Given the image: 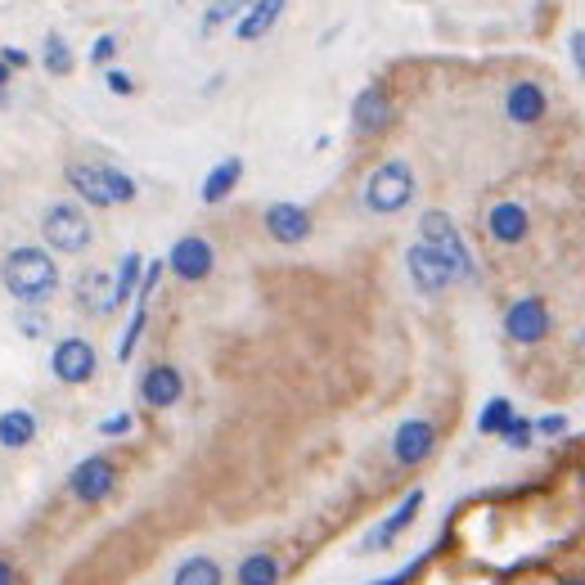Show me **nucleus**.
Here are the masks:
<instances>
[{
    "label": "nucleus",
    "mask_w": 585,
    "mask_h": 585,
    "mask_svg": "<svg viewBox=\"0 0 585 585\" xmlns=\"http://www.w3.org/2000/svg\"><path fill=\"white\" fill-rule=\"evenodd\" d=\"M0 284H6V293L23 306H41L54 297L59 289V267L50 262L45 248H14L6 262H0Z\"/></svg>",
    "instance_id": "nucleus-1"
},
{
    "label": "nucleus",
    "mask_w": 585,
    "mask_h": 585,
    "mask_svg": "<svg viewBox=\"0 0 585 585\" xmlns=\"http://www.w3.org/2000/svg\"><path fill=\"white\" fill-rule=\"evenodd\" d=\"M63 176H69V185L95 208H113V203L136 199V180L126 171H117V167H108V163H69Z\"/></svg>",
    "instance_id": "nucleus-2"
},
{
    "label": "nucleus",
    "mask_w": 585,
    "mask_h": 585,
    "mask_svg": "<svg viewBox=\"0 0 585 585\" xmlns=\"http://www.w3.org/2000/svg\"><path fill=\"white\" fill-rule=\"evenodd\" d=\"M419 243H428V248L441 257L455 280H478L473 252H469L464 234L455 230V221H450L446 212H424V217H419Z\"/></svg>",
    "instance_id": "nucleus-3"
},
{
    "label": "nucleus",
    "mask_w": 585,
    "mask_h": 585,
    "mask_svg": "<svg viewBox=\"0 0 585 585\" xmlns=\"http://www.w3.org/2000/svg\"><path fill=\"white\" fill-rule=\"evenodd\" d=\"M410 199H415V171H410V163L393 158V163H383V167L369 171V180H365V208L369 212L393 217V212L410 208Z\"/></svg>",
    "instance_id": "nucleus-4"
},
{
    "label": "nucleus",
    "mask_w": 585,
    "mask_h": 585,
    "mask_svg": "<svg viewBox=\"0 0 585 585\" xmlns=\"http://www.w3.org/2000/svg\"><path fill=\"white\" fill-rule=\"evenodd\" d=\"M41 234L54 252H86L91 248V221L77 203H50L41 217Z\"/></svg>",
    "instance_id": "nucleus-5"
},
{
    "label": "nucleus",
    "mask_w": 585,
    "mask_h": 585,
    "mask_svg": "<svg viewBox=\"0 0 585 585\" xmlns=\"http://www.w3.org/2000/svg\"><path fill=\"white\" fill-rule=\"evenodd\" d=\"M113 487H117V469H113L108 455H91V460H82V464L73 469V478H69V491H73L82 504L108 500Z\"/></svg>",
    "instance_id": "nucleus-6"
},
{
    "label": "nucleus",
    "mask_w": 585,
    "mask_h": 585,
    "mask_svg": "<svg viewBox=\"0 0 585 585\" xmlns=\"http://www.w3.org/2000/svg\"><path fill=\"white\" fill-rule=\"evenodd\" d=\"M95 365H100V356H95V347H91L86 338H63V343L54 347V356H50L54 378L69 383V387L91 383V378H95Z\"/></svg>",
    "instance_id": "nucleus-7"
},
{
    "label": "nucleus",
    "mask_w": 585,
    "mask_h": 585,
    "mask_svg": "<svg viewBox=\"0 0 585 585\" xmlns=\"http://www.w3.org/2000/svg\"><path fill=\"white\" fill-rule=\"evenodd\" d=\"M212 262H217V252H212V243H208L203 234H185V239H176V248L167 252V267H171L180 280H189V284L208 280V275H212Z\"/></svg>",
    "instance_id": "nucleus-8"
},
{
    "label": "nucleus",
    "mask_w": 585,
    "mask_h": 585,
    "mask_svg": "<svg viewBox=\"0 0 585 585\" xmlns=\"http://www.w3.org/2000/svg\"><path fill=\"white\" fill-rule=\"evenodd\" d=\"M504 334L513 343H541L550 334V306L541 297H518L504 311Z\"/></svg>",
    "instance_id": "nucleus-9"
},
{
    "label": "nucleus",
    "mask_w": 585,
    "mask_h": 585,
    "mask_svg": "<svg viewBox=\"0 0 585 585\" xmlns=\"http://www.w3.org/2000/svg\"><path fill=\"white\" fill-rule=\"evenodd\" d=\"M406 271H410L415 289H419L424 297H437V293H446V289L455 284L450 267L441 262V257H437V252H432L428 243H415V248L406 252Z\"/></svg>",
    "instance_id": "nucleus-10"
},
{
    "label": "nucleus",
    "mask_w": 585,
    "mask_h": 585,
    "mask_svg": "<svg viewBox=\"0 0 585 585\" xmlns=\"http://www.w3.org/2000/svg\"><path fill=\"white\" fill-rule=\"evenodd\" d=\"M432 450H437V428H432L428 419H406V424L397 428V437H393V460L406 464V469L424 464Z\"/></svg>",
    "instance_id": "nucleus-11"
},
{
    "label": "nucleus",
    "mask_w": 585,
    "mask_h": 585,
    "mask_svg": "<svg viewBox=\"0 0 585 585\" xmlns=\"http://www.w3.org/2000/svg\"><path fill=\"white\" fill-rule=\"evenodd\" d=\"M387 122H393V100H387L383 86H365L352 104V132L356 136H378Z\"/></svg>",
    "instance_id": "nucleus-12"
},
{
    "label": "nucleus",
    "mask_w": 585,
    "mask_h": 585,
    "mask_svg": "<svg viewBox=\"0 0 585 585\" xmlns=\"http://www.w3.org/2000/svg\"><path fill=\"white\" fill-rule=\"evenodd\" d=\"M419 509H424V491H410V495H406V500H401V504H397V509L387 513L383 523L365 536V550H383V545H393V541H397V536L415 523V513H419Z\"/></svg>",
    "instance_id": "nucleus-13"
},
{
    "label": "nucleus",
    "mask_w": 585,
    "mask_h": 585,
    "mask_svg": "<svg viewBox=\"0 0 585 585\" xmlns=\"http://www.w3.org/2000/svg\"><path fill=\"white\" fill-rule=\"evenodd\" d=\"M180 393H185L180 369H171V365H154V369H145V378H140V401H145V406L167 410V406L180 401Z\"/></svg>",
    "instance_id": "nucleus-14"
},
{
    "label": "nucleus",
    "mask_w": 585,
    "mask_h": 585,
    "mask_svg": "<svg viewBox=\"0 0 585 585\" xmlns=\"http://www.w3.org/2000/svg\"><path fill=\"white\" fill-rule=\"evenodd\" d=\"M267 230L280 243H302L311 234V212L297 208V203H271L267 208Z\"/></svg>",
    "instance_id": "nucleus-15"
},
{
    "label": "nucleus",
    "mask_w": 585,
    "mask_h": 585,
    "mask_svg": "<svg viewBox=\"0 0 585 585\" xmlns=\"http://www.w3.org/2000/svg\"><path fill=\"white\" fill-rule=\"evenodd\" d=\"M284 6H289V0H252V6L243 10V19L234 23V36H239V41H262V36L280 23Z\"/></svg>",
    "instance_id": "nucleus-16"
},
{
    "label": "nucleus",
    "mask_w": 585,
    "mask_h": 585,
    "mask_svg": "<svg viewBox=\"0 0 585 585\" xmlns=\"http://www.w3.org/2000/svg\"><path fill=\"white\" fill-rule=\"evenodd\" d=\"M504 113H509L513 122H523V126L541 122V117H545V91H541L536 82H513L509 95H504Z\"/></svg>",
    "instance_id": "nucleus-17"
},
{
    "label": "nucleus",
    "mask_w": 585,
    "mask_h": 585,
    "mask_svg": "<svg viewBox=\"0 0 585 585\" xmlns=\"http://www.w3.org/2000/svg\"><path fill=\"white\" fill-rule=\"evenodd\" d=\"M527 208L523 203H495L491 208V217H487V230H491V239H500V243H523L527 239Z\"/></svg>",
    "instance_id": "nucleus-18"
},
{
    "label": "nucleus",
    "mask_w": 585,
    "mask_h": 585,
    "mask_svg": "<svg viewBox=\"0 0 585 585\" xmlns=\"http://www.w3.org/2000/svg\"><path fill=\"white\" fill-rule=\"evenodd\" d=\"M77 306H82L86 315H108V311L117 306L113 280H108L104 271H86V275L77 280Z\"/></svg>",
    "instance_id": "nucleus-19"
},
{
    "label": "nucleus",
    "mask_w": 585,
    "mask_h": 585,
    "mask_svg": "<svg viewBox=\"0 0 585 585\" xmlns=\"http://www.w3.org/2000/svg\"><path fill=\"white\" fill-rule=\"evenodd\" d=\"M239 176H243V158H221V163L208 171V180H203V203L230 199V189L239 185Z\"/></svg>",
    "instance_id": "nucleus-20"
},
{
    "label": "nucleus",
    "mask_w": 585,
    "mask_h": 585,
    "mask_svg": "<svg viewBox=\"0 0 585 585\" xmlns=\"http://www.w3.org/2000/svg\"><path fill=\"white\" fill-rule=\"evenodd\" d=\"M145 284V257L140 252H126L122 257V267H117V280H113V293H117V306L122 302H132Z\"/></svg>",
    "instance_id": "nucleus-21"
},
{
    "label": "nucleus",
    "mask_w": 585,
    "mask_h": 585,
    "mask_svg": "<svg viewBox=\"0 0 585 585\" xmlns=\"http://www.w3.org/2000/svg\"><path fill=\"white\" fill-rule=\"evenodd\" d=\"M32 437H36V419L28 410H6V415H0V446L23 450Z\"/></svg>",
    "instance_id": "nucleus-22"
},
{
    "label": "nucleus",
    "mask_w": 585,
    "mask_h": 585,
    "mask_svg": "<svg viewBox=\"0 0 585 585\" xmlns=\"http://www.w3.org/2000/svg\"><path fill=\"white\" fill-rule=\"evenodd\" d=\"M171 585H221V567H217V558L194 554V558H185V563L176 567Z\"/></svg>",
    "instance_id": "nucleus-23"
},
{
    "label": "nucleus",
    "mask_w": 585,
    "mask_h": 585,
    "mask_svg": "<svg viewBox=\"0 0 585 585\" xmlns=\"http://www.w3.org/2000/svg\"><path fill=\"white\" fill-rule=\"evenodd\" d=\"M280 581V563L271 554H248L239 563V585H275Z\"/></svg>",
    "instance_id": "nucleus-24"
},
{
    "label": "nucleus",
    "mask_w": 585,
    "mask_h": 585,
    "mask_svg": "<svg viewBox=\"0 0 585 585\" xmlns=\"http://www.w3.org/2000/svg\"><path fill=\"white\" fill-rule=\"evenodd\" d=\"M45 73H54V77H69L73 69H77V59H73V50H69V41H63L59 32H50L45 36Z\"/></svg>",
    "instance_id": "nucleus-25"
},
{
    "label": "nucleus",
    "mask_w": 585,
    "mask_h": 585,
    "mask_svg": "<svg viewBox=\"0 0 585 585\" xmlns=\"http://www.w3.org/2000/svg\"><path fill=\"white\" fill-rule=\"evenodd\" d=\"M513 419H518V415H513V406H509L504 397H495V401H487V410L478 415V432H487V437H491V432H495V437H504Z\"/></svg>",
    "instance_id": "nucleus-26"
},
{
    "label": "nucleus",
    "mask_w": 585,
    "mask_h": 585,
    "mask_svg": "<svg viewBox=\"0 0 585 585\" xmlns=\"http://www.w3.org/2000/svg\"><path fill=\"white\" fill-rule=\"evenodd\" d=\"M248 6H252V0H212V10L203 14V32H217V28H221V23H230V19L239 23Z\"/></svg>",
    "instance_id": "nucleus-27"
},
{
    "label": "nucleus",
    "mask_w": 585,
    "mask_h": 585,
    "mask_svg": "<svg viewBox=\"0 0 585 585\" xmlns=\"http://www.w3.org/2000/svg\"><path fill=\"white\" fill-rule=\"evenodd\" d=\"M145 320H149V302H136V315H132V324H126V334L117 343V361H132V352H136V343L145 334Z\"/></svg>",
    "instance_id": "nucleus-28"
},
{
    "label": "nucleus",
    "mask_w": 585,
    "mask_h": 585,
    "mask_svg": "<svg viewBox=\"0 0 585 585\" xmlns=\"http://www.w3.org/2000/svg\"><path fill=\"white\" fill-rule=\"evenodd\" d=\"M532 437H536V428H532L527 419H513V424H509V432H504V441H509L513 450H527V446H532Z\"/></svg>",
    "instance_id": "nucleus-29"
},
{
    "label": "nucleus",
    "mask_w": 585,
    "mask_h": 585,
    "mask_svg": "<svg viewBox=\"0 0 585 585\" xmlns=\"http://www.w3.org/2000/svg\"><path fill=\"white\" fill-rule=\"evenodd\" d=\"M104 82H108V91H113V95H132V91H136L132 73H122V69H108V73H104Z\"/></svg>",
    "instance_id": "nucleus-30"
},
{
    "label": "nucleus",
    "mask_w": 585,
    "mask_h": 585,
    "mask_svg": "<svg viewBox=\"0 0 585 585\" xmlns=\"http://www.w3.org/2000/svg\"><path fill=\"white\" fill-rule=\"evenodd\" d=\"M100 432H104V437H126V432H132V415H108V419L100 424Z\"/></svg>",
    "instance_id": "nucleus-31"
},
{
    "label": "nucleus",
    "mask_w": 585,
    "mask_h": 585,
    "mask_svg": "<svg viewBox=\"0 0 585 585\" xmlns=\"http://www.w3.org/2000/svg\"><path fill=\"white\" fill-rule=\"evenodd\" d=\"M113 54H117V36H108V32H104V36L91 45V63H108Z\"/></svg>",
    "instance_id": "nucleus-32"
},
{
    "label": "nucleus",
    "mask_w": 585,
    "mask_h": 585,
    "mask_svg": "<svg viewBox=\"0 0 585 585\" xmlns=\"http://www.w3.org/2000/svg\"><path fill=\"white\" fill-rule=\"evenodd\" d=\"M158 280H163V262H149V267H145V284H140V293H136V302H149V293L158 289Z\"/></svg>",
    "instance_id": "nucleus-33"
},
{
    "label": "nucleus",
    "mask_w": 585,
    "mask_h": 585,
    "mask_svg": "<svg viewBox=\"0 0 585 585\" xmlns=\"http://www.w3.org/2000/svg\"><path fill=\"white\" fill-rule=\"evenodd\" d=\"M567 45H572V63H576V73L585 77V32H572V36H567Z\"/></svg>",
    "instance_id": "nucleus-34"
},
{
    "label": "nucleus",
    "mask_w": 585,
    "mask_h": 585,
    "mask_svg": "<svg viewBox=\"0 0 585 585\" xmlns=\"http://www.w3.org/2000/svg\"><path fill=\"white\" fill-rule=\"evenodd\" d=\"M541 432H545V437H558V432H567V419H563V415H545V419H541Z\"/></svg>",
    "instance_id": "nucleus-35"
},
{
    "label": "nucleus",
    "mask_w": 585,
    "mask_h": 585,
    "mask_svg": "<svg viewBox=\"0 0 585 585\" xmlns=\"http://www.w3.org/2000/svg\"><path fill=\"white\" fill-rule=\"evenodd\" d=\"M419 563H424V558H415V563H410V567H401L397 576H387V581H374V585H406V581H410V576L419 572Z\"/></svg>",
    "instance_id": "nucleus-36"
},
{
    "label": "nucleus",
    "mask_w": 585,
    "mask_h": 585,
    "mask_svg": "<svg viewBox=\"0 0 585 585\" xmlns=\"http://www.w3.org/2000/svg\"><path fill=\"white\" fill-rule=\"evenodd\" d=\"M19 324H23V334H28V338H41V334H45V320H41V315H23Z\"/></svg>",
    "instance_id": "nucleus-37"
},
{
    "label": "nucleus",
    "mask_w": 585,
    "mask_h": 585,
    "mask_svg": "<svg viewBox=\"0 0 585 585\" xmlns=\"http://www.w3.org/2000/svg\"><path fill=\"white\" fill-rule=\"evenodd\" d=\"M0 59H6L10 69H23V63H28V54H23V50H0Z\"/></svg>",
    "instance_id": "nucleus-38"
},
{
    "label": "nucleus",
    "mask_w": 585,
    "mask_h": 585,
    "mask_svg": "<svg viewBox=\"0 0 585 585\" xmlns=\"http://www.w3.org/2000/svg\"><path fill=\"white\" fill-rule=\"evenodd\" d=\"M0 585H14V567L6 558H0Z\"/></svg>",
    "instance_id": "nucleus-39"
},
{
    "label": "nucleus",
    "mask_w": 585,
    "mask_h": 585,
    "mask_svg": "<svg viewBox=\"0 0 585 585\" xmlns=\"http://www.w3.org/2000/svg\"><path fill=\"white\" fill-rule=\"evenodd\" d=\"M0 86H10V63L0 59Z\"/></svg>",
    "instance_id": "nucleus-40"
},
{
    "label": "nucleus",
    "mask_w": 585,
    "mask_h": 585,
    "mask_svg": "<svg viewBox=\"0 0 585 585\" xmlns=\"http://www.w3.org/2000/svg\"><path fill=\"white\" fill-rule=\"evenodd\" d=\"M6 104H10V91H6V86H0V108H6Z\"/></svg>",
    "instance_id": "nucleus-41"
},
{
    "label": "nucleus",
    "mask_w": 585,
    "mask_h": 585,
    "mask_svg": "<svg viewBox=\"0 0 585 585\" xmlns=\"http://www.w3.org/2000/svg\"><path fill=\"white\" fill-rule=\"evenodd\" d=\"M567 585H585V581H567Z\"/></svg>",
    "instance_id": "nucleus-42"
}]
</instances>
